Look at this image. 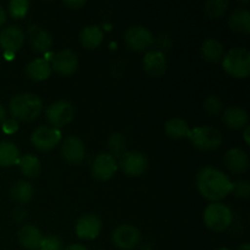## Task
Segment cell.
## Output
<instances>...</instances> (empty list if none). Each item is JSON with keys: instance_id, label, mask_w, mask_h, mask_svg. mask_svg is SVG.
Returning a JSON list of instances; mask_svg holds the SVG:
<instances>
[{"instance_id": "cell-1", "label": "cell", "mask_w": 250, "mask_h": 250, "mask_svg": "<svg viewBox=\"0 0 250 250\" xmlns=\"http://www.w3.org/2000/svg\"><path fill=\"white\" fill-rule=\"evenodd\" d=\"M197 187L205 199L217 203L231 193L232 182L221 170L205 166L197 175Z\"/></svg>"}, {"instance_id": "cell-2", "label": "cell", "mask_w": 250, "mask_h": 250, "mask_svg": "<svg viewBox=\"0 0 250 250\" xmlns=\"http://www.w3.org/2000/svg\"><path fill=\"white\" fill-rule=\"evenodd\" d=\"M9 109L14 120L31 122L42 114L43 103L38 95L32 93H21L10 100Z\"/></svg>"}, {"instance_id": "cell-3", "label": "cell", "mask_w": 250, "mask_h": 250, "mask_svg": "<svg viewBox=\"0 0 250 250\" xmlns=\"http://www.w3.org/2000/svg\"><path fill=\"white\" fill-rule=\"evenodd\" d=\"M222 67L234 78L250 75V53L246 48H233L222 58Z\"/></svg>"}, {"instance_id": "cell-4", "label": "cell", "mask_w": 250, "mask_h": 250, "mask_svg": "<svg viewBox=\"0 0 250 250\" xmlns=\"http://www.w3.org/2000/svg\"><path fill=\"white\" fill-rule=\"evenodd\" d=\"M232 211L227 205L221 203H211L204 210V224L208 229L215 232H221L229 229L232 222Z\"/></svg>"}, {"instance_id": "cell-5", "label": "cell", "mask_w": 250, "mask_h": 250, "mask_svg": "<svg viewBox=\"0 0 250 250\" xmlns=\"http://www.w3.org/2000/svg\"><path fill=\"white\" fill-rule=\"evenodd\" d=\"M188 137L193 146L203 151L215 150L222 143V136L220 131L211 126L195 127V128L190 129Z\"/></svg>"}, {"instance_id": "cell-6", "label": "cell", "mask_w": 250, "mask_h": 250, "mask_svg": "<svg viewBox=\"0 0 250 250\" xmlns=\"http://www.w3.org/2000/svg\"><path fill=\"white\" fill-rule=\"evenodd\" d=\"M46 119L54 126L62 127L70 124L75 117V107L67 100H58L53 103L45 111Z\"/></svg>"}, {"instance_id": "cell-7", "label": "cell", "mask_w": 250, "mask_h": 250, "mask_svg": "<svg viewBox=\"0 0 250 250\" xmlns=\"http://www.w3.org/2000/svg\"><path fill=\"white\" fill-rule=\"evenodd\" d=\"M117 165L121 167L125 175L136 177V176H141L142 173L146 172L149 163L146 156L139 151H125L120 156V161Z\"/></svg>"}, {"instance_id": "cell-8", "label": "cell", "mask_w": 250, "mask_h": 250, "mask_svg": "<svg viewBox=\"0 0 250 250\" xmlns=\"http://www.w3.org/2000/svg\"><path fill=\"white\" fill-rule=\"evenodd\" d=\"M61 141V132L54 127L41 126L33 131L31 142L38 150L48 151L55 148Z\"/></svg>"}, {"instance_id": "cell-9", "label": "cell", "mask_w": 250, "mask_h": 250, "mask_svg": "<svg viewBox=\"0 0 250 250\" xmlns=\"http://www.w3.org/2000/svg\"><path fill=\"white\" fill-rule=\"evenodd\" d=\"M125 43L131 50H146L153 44V34L144 26L129 27L125 32Z\"/></svg>"}, {"instance_id": "cell-10", "label": "cell", "mask_w": 250, "mask_h": 250, "mask_svg": "<svg viewBox=\"0 0 250 250\" xmlns=\"http://www.w3.org/2000/svg\"><path fill=\"white\" fill-rule=\"evenodd\" d=\"M61 156L70 165H78L85 156V148L83 142L78 137H66L60 146Z\"/></svg>"}, {"instance_id": "cell-11", "label": "cell", "mask_w": 250, "mask_h": 250, "mask_svg": "<svg viewBox=\"0 0 250 250\" xmlns=\"http://www.w3.org/2000/svg\"><path fill=\"white\" fill-rule=\"evenodd\" d=\"M119 168L116 159L109 153H102L94 159L92 165V176L98 181H107Z\"/></svg>"}, {"instance_id": "cell-12", "label": "cell", "mask_w": 250, "mask_h": 250, "mask_svg": "<svg viewBox=\"0 0 250 250\" xmlns=\"http://www.w3.org/2000/svg\"><path fill=\"white\" fill-rule=\"evenodd\" d=\"M24 43V32L19 26H9L0 33V46L6 54L14 55Z\"/></svg>"}, {"instance_id": "cell-13", "label": "cell", "mask_w": 250, "mask_h": 250, "mask_svg": "<svg viewBox=\"0 0 250 250\" xmlns=\"http://www.w3.org/2000/svg\"><path fill=\"white\" fill-rule=\"evenodd\" d=\"M51 70L58 72L59 75L70 76L76 72L78 67V58L72 50L63 49L54 54L51 59Z\"/></svg>"}, {"instance_id": "cell-14", "label": "cell", "mask_w": 250, "mask_h": 250, "mask_svg": "<svg viewBox=\"0 0 250 250\" xmlns=\"http://www.w3.org/2000/svg\"><path fill=\"white\" fill-rule=\"evenodd\" d=\"M112 241L120 249H133L141 241V232L132 225H121L112 233Z\"/></svg>"}, {"instance_id": "cell-15", "label": "cell", "mask_w": 250, "mask_h": 250, "mask_svg": "<svg viewBox=\"0 0 250 250\" xmlns=\"http://www.w3.org/2000/svg\"><path fill=\"white\" fill-rule=\"evenodd\" d=\"M100 231H102V221L97 215H83L76 224V234L81 239L92 241L99 236Z\"/></svg>"}, {"instance_id": "cell-16", "label": "cell", "mask_w": 250, "mask_h": 250, "mask_svg": "<svg viewBox=\"0 0 250 250\" xmlns=\"http://www.w3.org/2000/svg\"><path fill=\"white\" fill-rule=\"evenodd\" d=\"M143 67L150 77L158 78L165 73L167 68V60L161 50H150L144 55Z\"/></svg>"}, {"instance_id": "cell-17", "label": "cell", "mask_w": 250, "mask_h": 250, "mask_svg": "<svg viewBox=\"0 0 250 250\" xmlns=\"http://www.w3.org/2000/svg\"><path fill=\"white\" fill-rule=\"evenodd\" d=\"M225 165L231 172L244 173L249 167L248 155L241 148H232L225 154Z\"/></svg>"}, {"instance_id": "cell-18", "label": "cell", "mask_w": 250, "mask_h": 250, "mask_svg": "<svg viewBox=\"0 0 250 250\" xmlns=\"http://www.w3.org/2000/svg\"><path fill=\"white\" fill-rule=\"evenodd\" d=\"M27 36H28V41L31 46L34 50L38 51V53H45L46 50H49L51 48L53 39H51L50 33L48 31H45L44 28H42V27H29L28 32H27Z\"/></svg>"}, {"instance_id": "cell-19", "label": "cell", "mask_w": 250, "mask_h": 250, "mask_svg": "<svg viewBox=\"0 0 250 250\" xmlns=\"http://www.w3.org/2000/svg\"><path fill=\"white\" fill-rule=\"evenodd\" d=\"M17 238H19L20 244L23 248L28 250H37L41 247L44 236L36 226L24 225L20 229L19 233H17Z\"/></svg>"}, {"instance_id": "cell-20", "label": "cell", "mask_w": 250, "mask_h": 250, "mask_svg": "<svg viewBox=\"0 0 250 250\" xmlns=\"http://www.w3.org/2000/svg\"><path fill=\"white\" fill-rule=\"evenodd\" d=\"M222 121L229 128L241 129L248 124V114L244 109L234 105V106H229L225 110L224 115H222Z\"/></svg>"}, {"instance_id": "cell-21", "label": "cell", "mask_w": 250, "mask_h": 250, "mask_svg": "<svg viewBox=\"0 0 250 250\" xmlns=\"http://www.w3.org/2000/svg\"><path fill=\"white\" fill-rule=\"evenodd\" d=\"M229 26L233 32L241 34L250 33V12L243 7H237L231 12Z\"/></svg>"}, {"instance_id": "cell-22", "label": "cell", "mask_w": 250, "mask_h": 250, "mask_svg": "<svg viewBox=\"0 0 250 250\" xmlns=\"http://www.w3.org/2000/svg\"><path fill=\"white\" fill-rule=\"evenodd\" d=\"M200 54L205 61L216 63L224 58V45L215 38L205 39L200 46Z\"/></svg>"}, {"instance_id": "cell-23", "label": "cell", "mask_w": 250, "mask_h": 250, "mask_svg": "<svg viewBox=\"0 0 250 250\" xmlns=\"http://www.w3.org/2000/svg\"><path fill=\"white\" fill-rule=\"evenodd\" d=\"M26 73L32 81H44L50 76L51 73V66L45 59H34V60L29 61L28 65L26 67Z\"/></svg>"}, {"instance_id": "cell-24", "label": "cell", "mask_w": 250, "mask_h": 250, "mask_svg": "<svg viewBox=\"0 0 250 250\" xmlns=\"http://www.w3.org/2000/svg\"><path fill=\"white\" fill-rule=\"evenodd\" d=\"M103 38H104V33H103L102 28L95 24L84 27L80 36L81 43L87 49H95L97 46H99L103 42Z\"/></svg>"}, {"instance_id": "cell-25", "label": "cell", "mask_w": 250, "mask_h": 250, "mask_svg": "<svg viewBox=\"0 0 250 250\" xmlns=\"http://www.w3.org/2000/svg\"><path fill=\"white\" fill-rule=\"evenodd\" d=\"M20 150L12 142H0V167H10L19 163Z\"/></svg>"}, {"instance_id": "cell-26", "label": "cell", "mask_w": 250, "mask_h": 250, "mask_svg": "<svg viewBox=\"0 0 250 250\" xmlns=\"http://www.w3.org/2000/svg\"><path fill=\"white\" fill-rule=\"evenodd\" d=\"M17 164H19V167L21 170L22 175L26 176V177L36 178L41 173V161L33 154H26V155L21 156Z\"/></svg>"}, {"instance_id": "cell-27", "label": "cell", "mask_w": 250, "mask_h": 250, "mask_svg": "<svg viewBox=\"0 0 250 250\" xmlns=\"http://www.w3.org/2000/svg\"><path fill=\"white\" fill-rule=\"evenodd\" d=\"M34 189L27 181H17L10 189V195L19 204H27L33 197Z\"/></svg>"}, {"instance_id": "cell-28", "label": "cell", "mask_w": 250, "mask_h": 250, "mask_svg": "<svg viewBox=\"0 0 250 250\" xmlns=\"http://www.w3.org/2000/svg\"><path fill=\"white\" fill-rule=\"evenodd\" d=\"M165 132L170 138L181 139L189 136L190 128L185 120L175 117V119H171L166 122Z\"/></svg>"}, {"instance_id": "cell-29", "label": "cell", "mask_w": 250, "mask_h": 250, "mask_svg": "<svg viewBox=\"0 0 250 250\" xmlns=\"http://www.w3.org/2000/svg\"><path fill=\"white\" fill-rule=\"evenodd\" d=\"M229 7L227 0H209L204 5V12L210 19H217L226 12Z\"/></svg>"}, {"instance_id": "cell-30", "label": "cell", "mask_w": 250, "mask_h": 250, "mask_svg": "<svg viewBox=\"0 0 250 250\" xmlns=\"http://www.w3.org/2000/svg\"><path fill=\"white\" fill-rule=\"evenodd\" d=\"M126 146H127L126 138H125V136H122V134L120 133L111 134L109 138V142H107V146H109L110 151H111L110 155H112L114 158L115 156H119L120 158V156L125 153Z\"/></svg>"}, {"instance_id": "cell-31", "label": "cell", "mask_w": 250, "mask_h": 250, "mask_svg": "<svg viewBox=\"0 0 250 250\" xmlns=\"http://www.w3.org/2000/svg\"><path fill=\"white\" fill-rule=\"evenodd\" d=\"M9 14L14 19H22L27 15L29 10V1L28 0H11L9 2Z\"/></svg>"}, {"instance_id": "cell-32", "label": "cell", "mask_w": 250, "mask_h": 250, "mask_svg": "<svg viewBox=\"0 0 250 250\" xmlns=\"http://www.w3.org/2000/svg\"><path fill=\"white\" fill-rule=\"evenodd\" d=\"M204 109L205 111L209 112L211 115H216L221 111L222 109V102L219 97L216 95H212L205 99L204 102Z\"/></svg>"}, {"instance_id": "cell-33", "label": "cell", "mask_w": 250, "mask_h": 250, "mask_svg": "<svg viewBox=\"0 0 250 250\" xmlns=\"http://www.w3.org/2000/svg\"><path fill=\"white\" fill-rule=\"evenodd\" d=\"M39 250H62V242L56 236L44 237Z\"/></svg>"}, {"instance_id": "cell-34", "label": "cell", "mask_w": 250, "mask_h": 250, "mask_svg": "<svg viewBox=\"0 0 250 250\" xmlns=\"http://www.w3.org/2000/svg\"><path fill=\"white\" fill-rule=\"evenodd\" d=\"M237 197L243 198V199H248L250 186L248 181H237V182L232 183V190Z\"/></svg>"}, {"instance_id": "cell-35", "label": "cell", "mask_w": 250, "mask_h": 250, "mask_svg": "<svg viewBox=\"0 0 250 250\" xmlns=\"http://www.w3.org/2000/svg\"><path fill=\"white\" fill-rule=\"evenodd\" d=\"M19 129V124H17L16 120L14 119H9L5 120L2 122V131L5 132L6 134H12Z\"/></svg>"}, {"instance_id": "cell-36", "label": "cell", "mask_w": 250, "mask_h": 250, "mask_svg": "<svg viewBox=\"0 0 250 250\" xmlns=\"http://www.w3.org/2000/svg\"><path fill=\"white\" fill-rule=\"evenodd\" d=\"M27 217V211L23 209V208H17L14 211V219L16 220L17 222H22Z\"/></svg>"}, {"instance_id": "cell-37", "label": "cell", "mask_w": 250, "mask_h": 250, "mask_svg": "<svg viewBox=\"0 0 250 250\" xmlns=\"http://www.w3.org/2000/svg\"><path fill=\"white\" fill-rule=\"evenodd\" d=\"M63 4H65L66 6L71 7V9L78 10L82 6H84L85 1L84 0H75V1H73V0H70V1H63Z\"/></svg>"}, {"instance_id": "cell-38", "label": "cell", "mask_w": 250, "mask_h": 250, "mask_svg": "<svg viewBox=\"0 0 250 250\" xmlns=\"http://www.w3.org/2000/svg\"><path fill=\"white\" fill-rule=\"evenodd\" d=\"M5 21H6V11H5L4 7L0 5V27L5 23Z\"/></svg>"}, {"instance_id": "cell-39", "label": "cell", "mask_w": 250, "mask_h": 250, "mask_svg": "<svg viewBox=\"0 0 250 250\" xmlns=\"http://www.w3.org/2000/svg\"><path fill=\"white\" fill-rule=\"evenodd\" d=\"M63 250H88L85 247L81 246V244H71V246H68L67 248H65Z\"/></svg>"}, {"instance_id": "cell-40", "label": "cell", "mask_w": 250, "mask_h": 250, "mask_svg": "<svg viewBox=\"0 0 250 250\" xmlns=\"http://www.w3.org/2000/svg\"><path fill=\"white\" fill-rule=\"evenodd\" d=\"M243 138L246 141L247 144L250 143V138H249V126H246V129L243 132Z\"/></svg>"}, {"instance_id": "cell-41", "label": "cell", "mask_w": 250, "mask_h": 250, "mask_svg": "<svg viewBox=\"0 0 250 250\" xmlns=\"http://www.w3.org/2000/svg\"><path fill=\"white\" fill-rule=\"evenodd\" d=\"M5 116H6V112H5L4 106H2V105L0 104V124L5 121Z\"/></svg>"}, {"instance_id": "cell-42", "label": "cell", "mask_w": 250, "mask_h": 250, "mask_svg": "<svg viewBox=\"0 0 250 250\" xmlns=\"http://www.w3.org/2000/svg\"><path fill=\"white\" fill-rule=\"evenodd\" d=\"M239 250H250V246L248 243H244L243 246L239 247Z\"/></svg>"}, {"instance_id": "cell-43", "label": "cell", "mask_w": 250, "mask_h": 250, "mask_svg": "<svg viewBox=\"0 0 250 250\" xmlns=\"http://www.w3.org/2000/svg\"><path fill=\"white\" fill-rule=\"evenodd\" d=\"M214 250H231V249H229V248H219V249H214Z\"/></svg>"}]
</instances>
